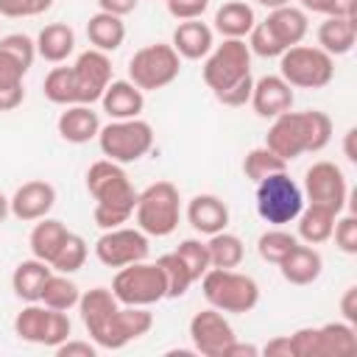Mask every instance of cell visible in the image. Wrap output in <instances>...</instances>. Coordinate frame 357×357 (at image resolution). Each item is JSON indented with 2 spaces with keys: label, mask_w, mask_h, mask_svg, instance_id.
Returning a JSON list of instances; mask_svg holds the SVG:
<instances>
[{
  "label": "cell",
  "mask_w": 357,
  "mask_h": 357,
  "mask_svg": "<svg viewBox=\"0 0 357 357\" xmlns=\"http://www.w3.org/2000/svg\"><path fill=\"white\" fill-rule=\"evenodd\" d=\"M204 84L223 106H245L251 100V50L245 39H223L204 56Z\"/></svg>",
  "instance_id": "1"
},
{
  "label": "cell",
  "mask_w": 357,
  "mask_h": 357,
  "mask_svg": "<svg viewBox=\"0 0 357 357\" xmlns=\"http://www.w3.org/2000/svg\"><path fill=\"white\" fill-rule=\"evenodd\" d=\"M86 190L95 198V209L92 218L98 223V229H114L128 223V218L134 215L137 206V190L128 178V173L123 170V165L112 162V159H98L89 165L86 170Z\"/></svg>",
  "instance_id": "2"
},
{
  "label": "cell",
  "mask_w": 357,
  "mask_h": 357,
  "mask_svg": "<svg viewBox=\"0 0 357 357\" xmlns=\"http://www.w3.org/2000/svg\"><path fill=\"white\" fill-rule=\"evenodd\" d=\"M332 139V120L321 109H307V112H284L273 117L268 134H265V148H271L276 156L284 162L298 159L301 153H318L329 145Z\"/></svg>",
  "instance_id": "3"
},
{
  "label": "cell",
  "mask_w": 357,
  "mask_h": 357,
  "mask_svg": "<svg viewBox=\"0 0 357 357\" xmlns=\"http://www.w3.org/2000/svg\"><path fill=\"white\" fill-rule=\"evenodd\" d=\"M204 298L209 307L231 315L251 312L259 304V284L248 273H237L234 268H209L201 279Z\"/></svg>",
  "instance_id": "4"
},
{
  "label": "cell",
  "mask_w": 357,
  "mask_h": 357,
  "mask_svg": "<svg viewBox=\"0 0 357 357\" xmlns=\"http://www.w3.org/2000/svg\"><path fill=\"white\" fill-rule=\"evenodd\" d=\"M137 229L148 237H167L176 231L181 220V198L178 187L170 181H153L137 195L134 206Z\"/></svg>",
  "instance_id": "5"
},
{
  "label": "cell",
  "mask_w": 357,
  "mask_h": 357,
  "mask_svg": "<svg viewBox=\"0 0 357 357\" xmlns=\"http://www.w3.org/2000/svg\"><path fill=\"white\" fill-rule=\"evenodd\" d=\"M304 209L301 187L287 176V170L271 173L257 181V215L271 226H284L298 218Z\"/></svg>",
  "instance_id": "6"
},
{
  "label": "cell",
  "mask_w": 357,
  "mask_h": 357,
  "mask_svg": "<svg viewBox=\"0 0 357 357\" xmlns=\"http://www.w3.org/2000/svg\"><path fill=\"white\" fill-rule=\"evenodd\" d=\"M100 153L117 165H131L142 159L153 148V128L151 123L131 117V120H112L98 131Z\"/></svg>",
  "instance_id": "7"
},
{
  "label": "cell",
  "mask_w": 357,
  "mask_h": 357,
  "mask_svg": "<svg viewBox=\"0 0 357 357\" xmlns=\"http://www.w3.org/2000/svg\"><path fill=\"white\" fill-rule=\"evenodd\" d=\"M279 75L298 89H321L335 78V59L312 45H293L279 56Z\"/></svg>",
  "instance_id": "8"
},
{
  "label": "cell",
  "mask_w": 357,
  "mask_h": 357,
  "mask_svg": "<svg viewBox=\"0 0 357 357\" xmlns=\"http://www.w3.org/2000/svg\"><path fill=\"white\" fill-rule=\"evenodd\" d=\"M178 73H181V56L173 50V45L165 42L139 47L128 61V81L142 92L165 89L178 78Z\"/></svg>",
  "instance_id": "9"
},
{
  "label": "cell",
  "mask_w": 357,
  "mask_h": 357,
  "mask_svg": "<svg viewBox=\"0 0 357 357\" xmlns=\"http://www.w3.org/2000/svg\"><path fill=\"white\" fill-rule=\"evenodd\" d=\"M112 293L126 307H151L162 298H167L165 276L156 262H131L120 268L112 279Z\"/></svg>",
  "instance_id": "10"
},
{
  "label": "cell",
  "mask_w": 357,
  "mask_h": 357,
  "mask_svg": "<svg viewBox=\"0 0 357 357\" xmlns=\"http://www.w3.org/2000/svg\"><path fill=\"white\" fill-rule=\"evenodd\" d=\"M70 332H73V324L67 312L50 310L42 301H28V307H22L14 318V335L33 346L56 349L70 337Z\"/></svg>",
  "instance_id": "11"
},
{
  "label": "cell",
  "mask_w": 357,
  "mask_h": 357,
  "mask_svg": "<svg viewBox=\"0 0 357 357\" xmlns=\"http://www.w3.org/2000/svg\"><path fill=\"white\" fill-rule=\"evenodd\" d=\"M153 326V315L148 312V307H126L120 304L89 337L98 349H109L117 351L123 346H128L131 340H139L142 335H148Z\"/></svg>",
  "instance_id": "12"
},
{
  "label": "cell",
  "mask_w": 357,
  "mask_h": 357,
  "mask_svg": "<svg viewBox=\"0 0 357 357\" xmlns=\"http://www.w3.org/2000/svg\"><path fill=\"white\" fill-rule=\"evenodd\" d=\"M148 251H151L148 234L139 229H128V226L106 229L95 240V257L106 268H126L131 262H142Z\"/></svg>",
  "instance_id": "13"
},
{
  "label": "cell",
  "mask_w": 357,
  "mask_h": 357,
  "mask_svg": "<svg viewBox=\"0 0 357 357\" xmlns=\"http://www.w3.org/2000/svg\"><path fill=\"white\" fill-rule=\"evenodd\" d=\"M301 192L310 204L329 206L332 212L340 215L346 206V198H349V184H346L343 170L335 162H315L304 173V190Z\"/></svg>",
  "instance_id": "14"
},
{
  "label": "cell",
  "mask_w": 357,
  "mask_h": 357,
  "mask_svg": "<svg viewBox=\"0 0 357 357\" xmlns=\"http://www.w3.org/2000/svg\"><path fill=\"white\" fill-rule=\"evenodd\" d=\"M234 329L226 318V312L215 310V307H206L201 312H195L190 318V340H192V349L204 357H223L226 346L234 340Z\"/></svg>",
  "instance_id": "15"
},
{
  "label": "cell",
  "mask_w": 357,
  "mask_h": 357,
  "mask_svg": "<svg viewBox=\"0 0 357 357\" xmlns=\"http://www.w3.org/2000/svg\"><path fill=\"white\" fill-rule=\"evenodd\" d=\"M73 81H75V95L78 103H95L100 100L103 89L112 84V59L103 50H84L78 53L75 64H73Z\"/></svg>",
  "instance_id": "16"
},
{
  "label": "cell",
  "mask_w": 357,
  "mask_h": 357,
  "mask_svg": "<svg viewBox=\"0 0 357 357\" xmlns=\"http://www.w3.org/2000/svg\"><path fill=\"white\" fill-rule=\"evenodd\" d=\"M8 206H11V215L22 223L42 220L56 206V187L45 178H31L14 190V195L8 198Z\"/></svg>",
  "instance_id": "17"
},
{
  "label": "cell",
  "mask_w": 357,
  "mask_h": 357,
  "mask_svg": "<svg viewBox=\"0 0 357 357\" xmlns=\"http://www.w3.org/2000/svg\"><path fill=\"white\" fill-rule=\"evenodd\" d=\"M293 100H296L293 86L282 75H262L251 86V106L265 120H273V117L290 112Z\"/></svg>",
  "instance_id": "18"
},
{
  "label": "cell",
  "mask_w": 357,
  "mask_h": 357,
  "mask_svg": "<svg viewBox=\"0 0 357 357\" xmlns=\"http://www.w3.org/2000/svg\"><path fill=\"white\" fill-rule=\"evenodd\" d=\"M187 223L198 231V234H218L229 226V206L223 198L212 195V192H201L195 198H190L187 204Z\"/></svg>",
  "instance_id": "19"
},
{
  "label": "cell",
  "mask_w": 357,
  "mask_h": 357,
  "mask_svg": "<svg viewBox=\"0 0 357 357\" xmlns=\"http://www.w3.org/2000/svg\"><path fill=\"white\" fill-rule=\"evenodd\" d=\"M56 128H59V137L64 142L84 145V142L98 137L100 117H98V112H92L89 103H73V106H64V112L59 114Z\"/></svg>",
  "instance_id": "20"
},
{
  "label": "cell",
  "mask_w": 357,
  "mask_h": 357,
  "mask_svg": "<svg viewBox=\"0 0 357 357\" xmlns=\"http://www.w3.org/2000/svg\"><path fill=\"white\" fill-rule=\"evenodd\" d=\"M262 22L273 33V39L282 45V50H287L293 45H301V39L310 31L307 11L304 8H296V6H279V8L268 11V17Z\"/></svg>",
  "instance_id": "21"
},
{
  "label": "cell",
  "mask_w": 357,
  "mask_h": 357,
  "mask_svg": "<svg viewBox=\"0 0 357 357\" xmlns=\"http://www.w3.org/2000/svg\"><path fill=\"white\" fill-rule=\"evenodd\" d=\"M100 106L112 120H131L139 117L145 109V92L139 86H134L128 78L126 81H112L103 95H100Z\"/></svg>",
  "instance_id": "22"
},
{
  "label": "cell",
  "mask_w": 357,
  "mask_h": 357,
  "mask_svg": "<svg viewBox=\"0 0 357 357\" xmlns=\"http://www.w3.org/2000/svg\"><path fill=\"white\" fill-rule=\"evenodd\" d=\"M170 45L181 59L198 61L215 47V31L201 20H184V22L176 25Z\"/></svg>",
  "instance_id": "23"
},
{
  "label": "cell",
  "mask_w": 357,
  "mask_h": 357,
  "mask_svg": "<svg viewBox=\"0 0 357 357\" xmlns=\"http://www.w3.org/2000/svg\"><path fill=\"white\" fill-rule=\"evenodd\" d=\"M279 271H282L284 282L304 287V284H312V282L321 276V271H324V257H321L312 245L296 243V245L287 251V257L279 262Z\"/></svg>",
  "instance_id": "24"
},
{
  "label": "cell",
  "mask_w": 357,
  "mask_h": 357,
  "mask_svg": "<svg viewBox=\"0 0 357 357\" xmlns=\"http://www.w3.org/2000/svg\"><path fill=\"white\" fill-rule=\"evenodd\" d=\"M357 39V22L354 17H326L318 25V47L326 50L332 59L351 53Z\"/></svg>",
  "instance_id": "25"
},
{
  "label": "cell",
  "mask_w": 357,
  "mask_h": 357,
  "mask_svg": "<svg viewBox=\"0 0 357 357\" xmlns=\"http://www.w3.org/2000/svg\"><path fill=\"white\" fill-rule=\"evenodd\" d=\"M36 45V56L50 61V64H61L73 50H75V31L67 22H50L39 31V36L33 39Z\"/></svg>",
  "instance_id": "26"
},
{
  "label": "cell",
  "mask_w": 357,
  "mask_h": 357,
  "mask_svg": "<svg viewBox=\"0 0 357 357\" xmlns=\"http://www.w3.org/2000/svg\"><path fill=\"white\" fill-rule=\"evenodd\" d=\"M50 273H53V268L47 262H42L36 257L22 259L14 268V273H11V290H14V296L22 298V301H39L42 298V290H45V282H47Z\"/></svg>",
  "instance_id": "27"
},
{
  "label": "cell",
  "mask_w": 357,
  "mask_h": 357,
  "mask_svg": "<svg viewBox=\"0 0 357 357\" xmlns=\"http://www.w3.org/2000/svg\"><path fill=\"white\" fill-rule=\"evenodd\" d=\"M86 39L95 50H103V53H114L123 42H126V22L123 17H114V14H106V11H98L86 20Z\"/></svg>",
  "instance_id": "28"
},
{
  "label": "cell",
  "mask_w": 357,
  "mask_h": 357,
  "mask_svg": "<svg viewBox=\"0 0 357 357\" xmlns=\"http://www.w3.org/2000/svg\"><path fill=\"white\" fill-rule=\"evenodd\" d=\"M67 234H70V229H67L61 220H56V218H42V220H36V226L31 229V237H28L31 254H33L36 259H42V262L50 265L53 257L59 254V248L64 245Z\"/></svg>",
  "instance_id": "29"
},
{
  "label": "cell",
  "mask_w": 357,
  "mask_h": 357,
  "mask_svg": "<svg viewBox=\"0 0 357 357\" xmlns=\"http://www.w3.org/2000/svg\"><path fill=\"white\" fill-rule=\"evenodd\" d=\"M257 17L254 8L243 0H229L215 11V31L223 39H245V33L254 28Z\"/></svg>",
  "instance_id": "30"
},
{
  "label": "cell",
  "mask_w": 357,
  "mask_h": 357,
  "mask_svg": "<svg viewBox=\"0 0 357 357\" xmlns=\"http://www.w3.org/2000/svg\"><path fill=\"white\" fill-rule=\"evenodd\" d=\"M335 218L337 212H332L329 206H321V204H307L301 212H298V237L307 243V245H321L332 237V229H335Z\"/></svg>",
  "instance_id": "31"
},
{
  "label": "cell",
  "mask_w": 357,
  "mask_h": 357,
  "mask_svg": "<svg viewBox=\"0 0 357 357\" xmlns=\"http://www.w3.org/2000/svg\"><path fill=\"white\" fill-rule=\"evenodd\" d=\"M117 307H120V301L114 298L112 287H92V290L81 293V298H78V312H81V321H84V326H86L89 335H92Z\"/></svg>",
  "instance_id": "32"
},
{
  "label": "cell",
  "mask_w": 357,
  "mask_h": 357,
  "mask_svg": "<svg viewBox=\"0 0 357 357\" xmlns=\"http://www.w3.org/2000/svg\"><path fill=\"white\" fill-rule=\"evenodd\" d=\"M357 351L354 324L349 321H329L318 326V357H340Z\"/></svg>",
  "instance_id": "33"
},
{
  "label": "cell",
  "mask_w": 357,
  "mask_h": 357,
  "mask_svg": "<svg viewBox=\"0 0 357 357\" xmlns=\"http://www.w3.org/2000/svg\"><path fill=\"white\" fill-rule=\"evenodd\" d=\"M206 251H209V265L212 268H237L245 257V245L237 234L231 231H218V234H209L206 240Z\"/></svg>",
  "instance_id": "34"
},
{
  "label": "cell",
  "mask_w": 357,
  "mask_h": 357,
  "mask_svg": "<svg viewBox=\"0 0 357 357\" xmlns=\"http://www.w3.org/2000/svg\"><path fill=\"white\" fill-rule=\"evenodd\" d=\"M78 298H81V290H78V284L67 276V273H50L47 276V282H45V290H42V304L45 307H50V310H61V312H67V310H73V307H78Z\"/></svg>",
  "instance_id": "35"
},
{
  "label": "cell",
  "mask_w": 357,
  "mask_h": 357,
  "mask_svg": "<svg viewBox=\"0 0 357 357\" xmlns=\"http://www.w3.org/2000/svg\"><path fill=\"white\" fill-rule=\"evenodd\" d=\"M156 265H159V271H162V276H165L167 298H181V296L190 290V284H192V276H190L184 259H181L176 251H170V254H162V257L156 259Z\"/></svg>",
  "instance_id": "36"
},
{
  "label": "cell",
  "mask_w": 357,
  "mask_h": 357,
  "mask_svg": "<svg viewBox=\"0 0 357 357\" xmlns=\"http://www.w3.org/2000/svg\"><path fill=\"white\" fill-rule=\"evenodd\" d=\"M45 98L56 106H73L78 103V95H75V81H73V67H53L47 75H45Z\"/></svg>",
  "instance_id": "37"
},
{
  "label": "cell",
  "mask_w": 357,
  "mask_h": 357,
  "mask_svg": "<svg viewBox=\"0 0 357 357\" xmlns=\"http://www.w3.org/2000/svg\"><path fill=\"white\" fill-rule=\"evenodd\" d=\"M279 170H287V162L282 159V156H276L271 148H265V145H259V148H251L248 153H245V159H243V173H245V178L248 181H262L265 176H271V173H279Z\"/></svg>",
  "instance_id": "38"
},
{
  "label": "cell",
  "mask_w": 357,
  "mask_h": 357,
  "mask_svg": "<svg viewBox=\"0 0 357 357\" xmlns=\"http://www.w3.org/2000/svg\"><path fill=\"white\" fill-rule=\"evenodd\" d=\"M86 254H89V248H86V240L81 237V234H67V240H64V245L59 248V254L53 257V262H50V268L56 271V273H75V271H81L84 268V262H86Z\"/></svg>",
  "instance_id": "39"
},
{
  "label": "cell",
  "mask_w": 357,
  "mask_h": 357,
  "mask_svg": "<svg viewBox=\"0 0 357 357\" xmlns=\"http://www.w3.org/2000/svg\"><path fill=\"white\" fill-rule=\"evenodd\" d=\"M296 243H298L296 234H290V231H284V229H268V231L259 234V240H257V251H259V257H262L265 262L279 265Z\"/></svg>",
  "instance_id": "40"
},
{
  "label": "cell",
  "mask_w": 357,
  "mask_h": 357,
  "mask_svg": "<svg viewBox=\"0 0 357 357\" xmlns=\"http://www.w3.org/2000/svg\"><path fill=\"white\" fill-rule=\"evenodd\" d=\"M176 254L184 259V265H187V271H190L192 282H198V279L212 268V265H209V251H206V243H204V240L187 237V240H181V243H178Z\"/></svg>",
  "instance_id": "41"
},
{
  "label": "cell",
  "mask_w": 357,
  "mask_h": 357,
  "mask_svg": "<svg viewBox=\"0 0 357 357\" xmlns=\"http://www.w3.org/2000/svg\"><path fill=\"white\" fill-rule=\"evenodd\" d=\"M248 50L254 56H262V59H276V56L284 53L282 45L273 39V33L268 31L265 22H254V28L248 31Z\"/></svg>",
  "instance_id": "42"
},
{
  "label": "cell",
  "mask_w": 357,
  "mask_h": 357,
  "mask_svg": "<svg viewBox=\"0 0 357 357\" xmlns=\"http://www.w3.org/2000/svg\"><path fill=\"white\" fill-rule=\"evenodd\" d=\"M0 50H6L8 56H14L25 70H31V64L36 59V45L25 33H6V36H0Z\"/></svg>",
  "instance_id": "43"
},
{
  "label": "cell",
  "mask_w": 357,
  "mask_h": 357,
  "mask_svg": "<svg viewBox=\"0 0 357 357\" xmlns=\"http://www.w3.org/2000/svg\"><path fill=\"white\" fill-rule=\"evenodd\" d=\"M53 6V0H0V17H39Z\"/></svg>",
  "instance_id": "44"
},
{
  "label": "cell",
  "mask_w": 357,
  "mask_h": 357,
  "mask_svg": "<svg viewBox=\"0 0 357 357\" xmlns=\"http://www.w3.org/2000/svg\"><path fill=\"white\" fill-rule=\"evenodd\" d=\"M335 245L343 251V254H357V218L354 215H343V218H335Z\"/></svg>",
  "instance_id": "45"
},
{
  "label": "cell",
  "mask_w": 357,
  "mask_h": 357,
  "mask_svg": "<svg viewBox=\"0 0 357 357\" xmlns=\"http://www.w3.org/2000/svg\"><path fill=\"white\" fill-rule=\"evenodd\" d=\"M170 17H176L178 22L184 20H201V14L209 8V0H165Z\"/></svg>",
  "instance_id": "46"
},
{
  "label": "cell",
  "mask_w": 357,
  "mask_h": 357,
  "mask_svg": "<svg viewBox=\"0 0 357 357\" xmlns=\"http://www.w3.org/2000/svg\"><path fill=\"white\" fill-rule=\"evenodd\" d=\"M25 73L28 70L14 56H8L6 50H0V86H17V84H22Z\"/></svg>",
  "instance_id": "47"
},
{
  "label": "cell",
  "mask_w": 357,
  "mask_h": 357,
  "mask_svg": "<svg viewBox=\"0 0 357 357\" xmlns=\"http://www.w3.org/2000/svg\"><path fill=\"white\" fill-rule=\"evenodd\" d=\"M56 354L59 357H95L98 354V346L89 343V340H64L56 346Z\"/></svg>",
  "instance_id": "48"
},
{
  "label": "cell",
  "mask_w": 357,
  "mask_h": 357,
  "mask_svg": "<svg viewBox=\"0 0 357 357\" xmlns=\"http://www.w3.org/2000/svg\"><path fill=\"white\" fill-rule=\"evenodd\" d=\"M259 354H265V357H293V346H290V337L287 335H279V337H271L262 349H259Z\"/></svg>",
  "instance_id": "49"
},
{
  "label": "cell",
  "mask_w": 357,
  "mask_h": 357,
  "mask_svg": "<svg viewBox=\"0 0 357 357\" xmlns=\"http://www.w3.org/2000/svg\"><path fill=\"white\" fill-rule=\"evenodd\" d=\"M22 100H25L22 84H17V86H0V112H14Z\"/></svg>",
  "instance_id": "50"
},
{
  "label": "cell",
  "mask_w": 357,
  "mask_h": 357,
  "mask_svg": "<svg viewBox=\"0 0 357 357\" xmlns=\"http://www.w3.org/2000/svg\"><path fill=\"white\" fill-rule=\"evenodd\" d=\"M137 3L139 0H98V8L106 14H114V17H126V14L137 11Z\"/></svg>",
  "instance_id": "51"
},
{
  "label": "cell",
  "mask_w": 357,
  "mask_h": 357,
  "mask_svg": "<svg viewBox=\"0 0 357 357\" xmlns=\"http://www.w3.org/2000/svg\"><path fill=\"white\" fill-rule=\"evenodd\" d=\"M340 312H343V318H346L349 324H357V287H354V284L346 287V293H343V298H340Z\"/></svg>",
  "instance_id": "52"
},
{
  "label": "cell",
  "mask_w": 357,
  "mask_h": 357,
  "mask_svg": "<svg viewBox=\"0 0 357 357\" xmlns=\"http://www.w3.org/2000/svg\"><path fill=\"white\" fill-rule=\"evenodd\" d=\"M223 357H259V349H257L254 343H240V340L234 337V340L226 346Z\"/></svg>",
  "instance_id": "53"
},
{
  "label": "cell",
  "mask_w": 357,
  "mask_h": 357,
  "mask_svg": "<svg viewBox=\"0 0 357 357\" xmlns=\"http://www.w3.org/2000/svg\"><path fill=\"white\" fill-rule=\"evenodd\" d=\"M304 11H312V14H324V17H332V3L335 0H298Z\"/></svg>",
  "instance_id": "54"
},
{
  "label": "cell",
  "mask_w": 357,
  "mask_h": 357,
  "mask_svg": "<svg viewBox=\"0 0 357 357\" xmlns=\"http://www.w3.org/2000/svg\"><path fill=\"white\" fill-rule=\"evenodd\" d=\"M354 137H357V128H349V131H346V139H343V151H346V159H349V162H357Z\"/></svg>",
  "instance_id": "55"
},
{
  "label": "cell",
  "mask_w": 357,
  "mask_h": 357,
  "mask_svg": "<svg viewBox=\"0 0 357 357\" xmlns=\"http://www.w3.org/2000/svg\"><path fill=\"white\" fill-rule=\"evenodd\" d=\"M259 6H265L268 11H273V8H279V6H290V0H257Z\"/></svg>",
  "instance_id": "56"
},
{
  "label": "cell",
  "mask_w": 357,
  "mask_h": 357,
  "mask_svg": "<svg viewBox=\"0 0 357 357\" xmlns=\"http://www.w3.org/2000/svg\"><path fill=\"white\" fill-rule=\"evenodd\" d=\"M8 215H11V206H8V198H6L3 192H0V223H3V220H6Z\"/></svg>",
  "instance_id": "57"
}]
</instances>
